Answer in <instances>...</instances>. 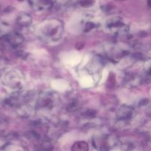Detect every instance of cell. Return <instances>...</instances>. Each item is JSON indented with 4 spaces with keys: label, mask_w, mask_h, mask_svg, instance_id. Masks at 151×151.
<instances>
[{
    "label": "cell",
    "mask_w": 151,
    "mask_h": 151,
    "mask_svg": "<svg viewBox=\"0 0 151 151\" xmlns=\"http://www.w3.org/2000/svg\"><path fill=\"white\" fill-rule=\"evenodd\" d=\"M18 22L20 25L22 26H29L30 24L31 19L29 16H21L19 19L18 20Z\"/></svg>",
    "instance_id": "obj_5"
},
{
    "label": "cell",
    "mask_w": 151,
    "mask_h": 151,
    "mask_svg": "<svg viewBox=\"0 0 151 151\" xmlns=\"http://www.w3.org/2000/svg\"><path fill=\"white\" fill-rule=\"evenodd\" d=\"M72 151H88V145L86 142H77L72 146Z\"/></svg>",
    "instance_id": "obj_3"
},
{
    "label": "cell",
    "mask_w": 151,
    "mask_h": 151,
    "mask_svg": "<svg viewBox=\"0 0 151 151\" xmlns=\"http://www.w3.org/2000/svg\"><path fill=\"white\" fill-rule=\"evenodd\" d=\"M63 33V27L60 23H51L46 25L41 29L40 35L44 40L56 41L61 38Z\"/></svg>",
    "instance_id": "obj_1"
},
{
    "label": "cell",
    "mask_w": 151,
    "mask_h": 151,
    "mask_svg": "<svg viewBox=\"0 0 151 151\" xmlns=\"http://www.w3.org/2000/svg\"><path fill=\"white\" fill-rule=\"evenodd\" d=\"M119 116L122 119H127L130 118L133 114V110L129 107L121 108V110L119 111Z\"/></svg>",
    "instance_id": "obj_4"
},
{
    "label": "cell",
    "mask_w": 151,
    "mask_h": 151,
    "mask_svg": "<svg viewBox=\"0 0 151 151\" xmlns=\"http://www.w3.org/2000/svg\"><path fill=\"white\" fill-rule=\"evenodd\" d=\"M8 41L13 47H17L23 43L24 38L20 34L13 32L8 35Z\"/></svg>",
    "instance_id": "obj_2"
}]
</instances>
